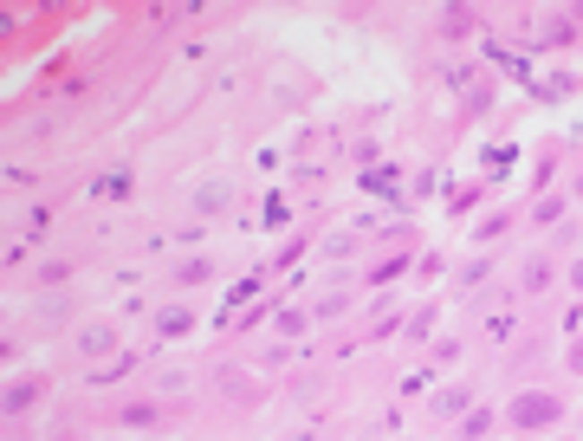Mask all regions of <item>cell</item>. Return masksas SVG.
<instances>
[{"mask_svg": "<svg viewBox=\"0 0 583 441\" xmlns=\"http://www.w3.org/2000/svg\"><path fill=\"white\" fill-rule=\"evenodd\" d=\"M486 428H493V409H467V422H460V435H467V441H480Z\"/></svg>", "mask_w": 583, "mask_h": 441, "instance_id": "obj_8", "label": "cell"}, {"mask_svg": "<svg viewBox=\"0 0 583 441\" xmlns=\"http://www.w3.org/2000/svg\"><path fill=\"white\" fill-rule=\"evenodd\" d=\"M570 370H577V376H583V338H577V344H570Z\"/></svg>", "mask_w": 583, "mask_h": 441, "instance_id": "obj_12", "label": "cell"}, {"mask_svg": "<svg viewBox=\"0 0 583 441\" xmlns=\"http://www.w3.org/2000/svg\"><path fill=\"white\" fill-rule=\"evenodd\" d=\"M467 402H474V390H441V396H434V416H460Z\"/></svg>", "mask_w": 583, "mask_h": 441, "instance_id": "obj_7", "label": "cell"}, {"mask_svg": "<svg viewBox=\"0 0 583 441\" xmlns=\"http://www.w3.org/2000/svg\"><path fill=\"white\" fill-rule=\"evenodd\" d=\"M564 416V402L558 396H544V390H525V396H512V409H506V422L512 428H551Z\"/></svg>", "mask_w": 583, "mask_h": 441, "instance_id": "obj_1", "label": "cell"}, {"mask_svg": "<svg viewBox=\"0 0 583 441\" xmlns=\"http://www.w3.org/2000/svg\"><path fill=\"white\" fill-rule=\"evenodd\" d=\"M78 350H85V357H104V350H117V331H110V324H85V338H78Z\"/></svg>", "mask_w": 583, "mask_h": 441, "instance_id": "obj_3", "label": "cell"}, {"mask_svg": "<svg viewBox=\"0 0 583 441\" xmlns=\"http://www.w3.org/2000/svg\"><path fill=\"white\" fill-rule=\"evenodd\" d=\"M441 20H448V26H441V33H454V39H460V33H474V13H467V7H448Z\"/></svg>", "mask_w": 583, "mask_h": 441, "instance_id": "obj_9", "label": "cell"}, {"mask_svg": "<svg viewBox=\"0 0 583 441\" xmlns=\"http://www.w3.org/2000/svg\"><path fill=\"white\" fill-rule=\"evenodd\" d=\"M33 396H39V383H13V390H7V416H20V409H33Z\"/></svg>", "mask_w": 583, "mask_h": 441, "instance_id": "obj_6", "label": "cell"}, {"mask_svg": "<svg viewBox=\"0 0 583 441\" xmlns=\"http://www.w3.org/2000/svg\"><path fill=\"white\" fill-rule=\"evenodd\" d=\"M544 280H551V260H532V266H525V286H532V292H544Z\"/></svg>", "mask_w": 583, "mask_h": 441, "instance_id": "obj_11", "label": "cell"}, {"mask_svg": "<svg viewBox=\"0 0 583 441\" xmlns=\"http://www.w3.org/2000/svg\"><path fill=\"white\" fill-rule=\"evenodd\" d=\"M227 202H234V182H227V176H208L201 188H194V214H201V220H208V214H220Z\"/></svg>", "mask_w": 583, "mask_h": 441, "instance_id": "obj_2", "label": "cell"}, {"mask_svg": "<svg viewBox=\"0 0 583 441\" xmlns=\"http://www.w3.org/2000/svg\"><path fill=\"white\" fill-rule=\"evenodd\" d=\"M188 324H194V318H188L182 306H169V312H156V331H162V338H182Z\"/></svg>", "mask_w": 583, "mask_h": 441, "instance_id": "obj_5", "label": "cell"}, {"mask_svg": "<svg viewBox=\"0 0 583 441\" xmlns=\"http://www.w3.org/2000/svg\"><path fill=\"white\" fill-rule=\"evenodd\" d=\"M117 422H124V428H156L162 416H156V402H124V409H117Z\"/></svg>", "mask_w": 583, "mask_h": 441, "instance_id": "obj_4", "label": "cell"}, {"mask_svg": "<svg viewBox=\"0 0 583 441\" xmlns=\"http://www.w3.org/2000/svg\"><path fill=\"white\" fill-rule=\"evenodd\" d=\"M570 286H577V292H583V260H570Z\"/></svg>", "mask_w": 583, "mask_h": 441, "instance_id": "obj_13", "label": "cell"}, {"mask_svg": "<svg viewBox=\"0 0 583 441\" xmlns=\"http://www.w3.org/2000/svg\"><path fill=\"white\" fill-rule=\"evenodd\" d=\"M98 195H117V202H124V195H130V169H110V176L98 182Z\"/></svg>", "mask_w": 583, "mask_h": 441, "instance_id": "obj_10", "label": "cell"}]
</instances>
